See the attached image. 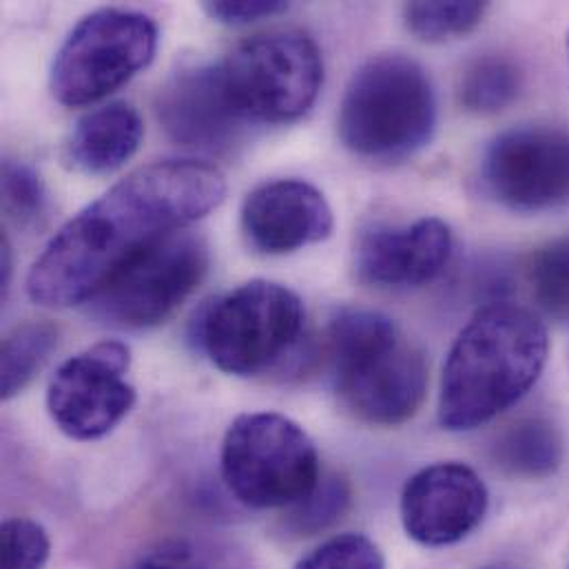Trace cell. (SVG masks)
<instances>
[{
    "mask_svg": "<svg viewBox=\"0 0 569 569\" xmlns=\"http://www.w3.org/2000/svg\"><path fill=\"white\" fill-rule=\"evenodd\" d=\"M227 180L209 162L162 160L131 171L73 216L27 276L31 301L71 308L93 299L140 251L222 204Z\"/></svg>",
    "mask_w": 569,
    "mask_h": 569,
    "instance_id": "1",
    "label": "cell"
},
{
    "mask_svg": "<svg viewBox=\"0 0 569 569\" xmlns=\"http://www.w3.org/2000/svg\"><path fill=\"white\" fill-rule=\"evenodd\" d=\"M548 352V330L528 308L492 301L477 310L443 366L441 426L475 430L512 408L539 381Z\"/></svg>",
    "mask_w": 569,
    "mask_h": 569,
    "instance_id": "2",
    "label": "cell"
},
{
    "mask_svg": "<svg viewBox=\"0 0 569 569\" xmlns=\"http://www.w3.org/2000/svg\"><path fill=\"white\" fill-rule=\"evenodd\" d=\"M326 350L346 408L372 426H399L417 415L428 388L423 352L375 310H341Z\"/></svg>",
    "mask_w": 569,
    "mask_h": 569,
    "instance_id": "3",
    "label": "cell"
},
{
    "mask_svg": "<svg viewBox=\"0 0 569 569\" xmlns=\"http://www.w3.org/2000/svg\"><path fill=\"white\" fill-rule=\"evenodd\" d=\"M437 129V98L426 69L403 53H379L350 78L339 107V138L370 162L419 153Z\"/></svg>",
    "mask_w": 569,
    "mask_h": 569,
    "instance_id": "4",
    "label": "cell"
},
{
    "mask_svg": "<svg viewBox=\"0 0 569 569\" xmlns=\"http://www.w3.org/2000/svg\"><path fill=\"white\" fill-rule=\"evenodd\" d=\"M222 477L231 495L256 510L292 508L321 479L312 439L278 412H251L231 423L222 443Z\"/></svg>",
    "mask_w": 569,
    "mask_h": 569,
    "instance_id": "5",
    "label": "cell"
},
{
    "mask_svg": "<svg viewBox=\"0 0 569 569\" xmlns=\"http://www.w3.org/2000/svg\"><path fill=\"white\" fill-rule=\"evenodd\" d=\"M303 330V303L288 286L253 280L218 297L202 315L198 337L227 375L256 377L284 359Z\"/></svg>",
    "mask_w": 569,
    "mask_h": 569,
    "instance_id": "6",
    "label": "cell"
},
{
    "mask_svg": "<svg viewBox=\"0 0 569 569\" xmlns=\"http://www.w3.org/2000/svg\"><path fill=\"white\" fill-rule=\"evenodd\" d=\"M158 49V27L140 11L98 9L84 16L53 56L49 87L64 107L98 102L144 69Z\"/></svg>",
    "mask_w": 569,
    "mask_h": 569,
    "instance_id": "7",
    "label": "cell"
},
{
    "mask_svg": "<svg viewBox=\"0 0 569 569\" xmlns=\"http://www.w3.org/2000/svg\"><path fill=\"white\" fill-rule=\"evenodd\" d=\"M222 64L229 91L247 120L292 122L317 100L321 51L297 29H271L233 47Z\"/></svg>",
    "mask_w": 569,
    "mask_h": 569,
    "instance_id": "8",
    "label": "cell"
},
{
    "mask_svg": "<svg viewBox=\"0 0 569 569\" xmlns=\"http://www.w3.org/2000/svg\"><path fill=\"white\" fill-rule=\"evenodd\" d=\"M209 271L202 236L180 229L133 256L91 299L98 315L122 328L167 321Z\"/></svg>",
    "mask_w": 569,
    "mask_h": 569,
    "instance_id": "9",
    "label": "cell"
},
{
    "mask_svg": "<svg viewBox=\"0 0 569 569\" xmlns=\"http://www.w3.org/2000/svg\"><path fill=\"white\" fill-rule=\"evenodd\" d=\"M129 363V348L113 339L67 359L47 390V410L60 432L76 441L109 435L136 403V388L127 379Z\"/></svg>",
    "mask_w": 569,
    "mask_h": 569,
    "instance_id": "10",
    "label": "cell"
},
{
    "mask_svg": "<svg viewBox=\"0 0 569 569\" xmlns=\"http://www.w3.org/2000/svg\"><path fill=\"white\" fill-rule=\"evenodd\" d=\"M483 182L492 198L521 213L569 202V131L517 127L497 136L483 156Z\"/></svg>",
    "mask_w": 569,
    "mask_h": 569,
    "instance_id": "11",
    "label": "cell"
},
{
    "mask_svg": "<svg viewBox=\"0 0 569 569\" xmlns=\"http://www.w3.org/2000/svg\"><path fill=\"white\" fill-rule=\"evenodd\" d=\"M488 501V488L472 468L455 461L428 466L403 488V530L428 548L455 546L481 526Z\"/></svg>",
    "mask_w": 569,
    "mask_h": 569,
    "instance_id": "12",
    "label": "cell"
},
{
    "mask_svg": "<svg viewBox=\"0 0 569 569\" xmlns=\"http://www.w3.org/2000/svg\"><path fill=\"white\" fill-rule=\"evenodd\" d=\"M158 120L173 142L200 151L231 147L249 122L229 91L222 64L180 67L160 89Z\"/></svg>",
    "mask_w": 569,
    "mask_h": 569,
    "instance_id": "13",
    "label": "cell"
},
{
    "mask_svg": "<svg viewBox=\"0 0 569 569\" xmlns=\"http://www.w3.org/2000/svg\"><path fill=\"white\" fill-rule=\"evenodd\" d=\"M335 227L326 196L303 180H273L253 189L242 204L249 242L269 256H284L323 242Z\"/></svg>",
    "mask_w": 569,
    "mask_h": 569,
    "instance_id": "14",
    "label": "cell"
},
{
    "mask_svg": "<svg viewBox=\"0 0 569 569\" xmlns=\"http://www.w3.org/2000/svg\"><path fill=\"white\" fill-rule=\"evenodd\" d=\"M452 256V231L439 218L377 227L361 236L355 267L366 284L417 288L437 280Z\"/></svg>",
    "mask_w": 569,
    "mask_h": 569,
    "instance_id": "15",
    "label": "cell"
},
{
    "mask_svg": "<svg viewBox=\"0 0 569 569\" xmlns=\"http://www.w3.org/2000/svg\"><path fill=\"white\" fill-rule=\"evenodd\" d=\"M142 136L140 113L129 102H109L76 122L64 156L80 173L109 176L138 153Z\"/></svg>",
    "mask_w": 569,
    "mask_h": 569,
    "instance_id": "16",
    "label": "cell"
},
{
    "mask_svg": "<svg viewBox=\"0 0 569 569\" xmlns=\"http://www.w3.org/2000/svg\"><path fill=\"white\" fill-rule=\"evenodd\" d=\"M495 461L508 475L546 479L563 463V437L548 419H523L497 439Z\"/></svg>",
    "mask_w": 569,
    "mask_h": 569,
    "instance_id": "17",
    "label": "cell"
},
{
    "mask_svg": "<svg viewBox=\"0 0 569 569\" xmlns=\"http://www.w3.org/2000/svg\"><path fill=\"white\" fill-rule=\"evenodd\" d=\"M58 343V328L49 321H24L2 343V397L11 399L38 375Z\"/></svg>",
    "mask_w": 569,
    "mask_h": 569,
    "instance_id": "18",
    "label": "cell"
},
{
    "mask_svg": "<svg viewBox=\"0 0 569 569\" xmlns=\"http://www.w3.org/2000/svg\"><path fill=\"white\" fill-rule=\"evenodd\" d=\"M521 91V71L501 56L475 60L459 84V100L472 113H497L517 100Z\"/></svg>",
    "mask_w": 569,
    "mask_h": 569,
    "instance_id": "19",
    "label": "cell"
},
{
    "mask_svg": "<svg viewBox=\"0 0 569 569\" xmlns=\"http://www.w3.org/2000/svg\"><path fill=\"white\" fill-rule=\"evenodd\" d=\"M488 4L477 0L452 2H408L403 7L406 27L426 42H443L470 33L483 18Z\"/></svg>",
    "mask_w": 569,
    "mask_h": 569,
    "instance_id": "20",
    "label": "cell"
},
{
    "mask_svg": "<svg viewBox=\"0 0 569 569\" xmlns=\"http://www.w3.org/2000/svg\"><path fill=\"white\" fill-rule=\"evenodd\" d=\"M2 209L20 229H42L49 213V198L40 176L24 162H2Z\"/></svg>",
    "mask_w": 569,
    "mask_h": 569,
    "instance_id": "21",
    "label": "cell"
},
{
    "mask_svg": "<svg viewBox=\"0 0 569 569\" xmlns=\"http://www.w3.org/2000/svg\"><path fill=\"white\" fill-rule=\"evenodd\" d=\"M528 282L548 315L569 319V236L546 244L532 256Z\"/></svg>",
    "mask_w": 569,
    "mask_h": 569,
    "instance_id": "22",
    "label": "cell"
},
{
    "mask_svg": "<svg viewBox=\"0 0 569 569\" xmlns=\"http://www.w3.org/2000/svg\"><path fill=\"white\" fill-rule=\"evenodd\" d=\"M350 488L337 477H321L312 492L290 508V530L297 535H317L332 526L348 510Z\"/></svg>",
    "mask_w": 569,
    "mask_h": 569,
    "instance_id": "23",
    "label": "cell"
},
{
    "mask_svg": "<svg viewBox=\"0 0 569 569\" xmlns=\"http://www.w3.org/2000/svg\"><path fill=\"white\" fill-rule=\"evenodd\" d=\"M295 569H386V561L368 537L341 535L315 548Z\"/></svg>",
    "mask_w": 569,
    "mask_h": 569,
    "instance_id": "24",
    "label": "cell"
},
{
    "mask_svg": "<svg viewBox=\"0 0 569 569\" xmlns=\"http://www.w3.org/2000/svg\"><path fill=\"white\" fill-rule=\"evenodd\" d=\"M2 569H42L49 559L47 532L29 519H9L0 530Z\"/></svg>",
    "mask_w": 569,
    "mask_h": 569,
    "instance_id": "25",
    "label": "cell"
},
{
    "mask_svg": "<svg viewBox=\"0 0 569 569\" xmlns=\"http://www.w3.org/2000/svg\"><path fill=\"white\" fill-rule=\"evenodd\" d=\"M288 9L284 0H218L204 2V11L224 24H247L260 18H271Z\"/></svg>",
    "mask_w": 569,
    "mask_h": 569,
    "instance_id": "26",
    "label": "cell"
},
{
    "mask_svg": "<svg viewBox=\"0 0 569 569\" xmlns=\"http://www.w3.org/2000/svg\"><path fill=\"white\" fill-rule=\"evenodd\" d=\"M127 569H207V566L189 543L164 541L140 555Z\"/></svg>",
    "mask_w": 569,
    "mask_h": 569,
    "instance_id": "27",
    "label": "cell"
},
{
    "mask_svg": "<svg viewBox=\"0 0 569 569\" xmlns=\"http://www.w3.org/2000/svg\"><path fill=\"white\" fill-rule=\"evenodd\" d=\"M11 267H13L11 264V247H9V240L2 238V242H0V286L4 292L11 282V271H13Z\"/></svg>",
    "mask_w": 569,
    "mask_h": 569,
    "instance_id": "28",
    "label": "cell"
},
{
    "mask_svg": "<svg viewBox=\"0 0 569 569\" xmlns=\"http://www.w3.org/2000/svg\"><path fill=\"white\" fill-rule=\"evenodd\" d=\"M481 569H515V568H506V566H488V568Z\"/></svg>",
    "mask_w": 569,
    "mask_h": 569,
    "instance_id": "29",
    "label": "cell"
},
{
    "mask_svg": "<svg viewBox=\"0 0 569 569\" xmlns=\"http://www.w3.org/2000/svg\"><path fill=\"white\" fill-rule=\"evenodd\" d=\"M568 49H569V38H568Z\"/></svg>",
    "mask_w": 569,
    "mask_h": 569,
    "instance_id": "30",
    "label": "cell"
}]
</instances>
